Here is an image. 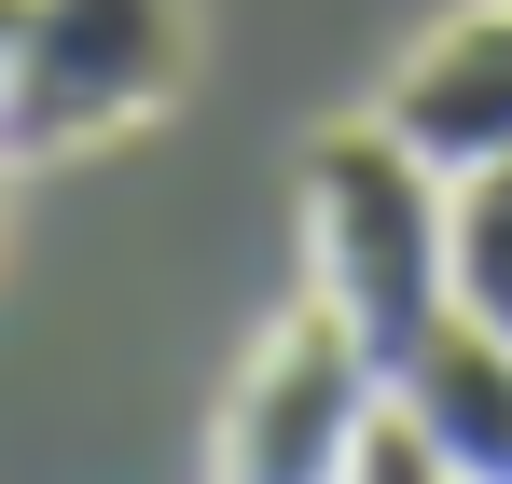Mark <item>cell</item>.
Listing matches in <instances>:
<instances>
[{
	"instance_id": "6da1fadb",
	"label": "cell",
	"mask_w": 512,
	"mask_h": 484,
	"mask_svg": "<svg viewBox=\"0 0 512 484\" xmlns=\"http://www.w3.org/2000/svg\"><path fill=\"white\" fill-rule=\"evenodd\" d=\"M305 291L388 374L457 319V291H443V166L416 139H388L374 111L305 139Z\"/></svg>"
},
{
	"instance_id": "9c48e42d",
	"label": "cell",
	"mask_w": 512,
	"mask_h": 484,
	"mask_svg": "<svg viewBox=\"0 0 512 484\" xmlns=\"http://www.w3.org/2000/svg\"><path fill=\"white\" fill-rule=\"evenodd\" d=\"M0 180H14V153H0Z\"/></svg>"
},
{
	"instance_id": "3957f363",
	"label": "cell",
	"mask_w": 512,
	"mask_h": 484,
	"mask_svg": "<svg viewBox=\"0 0 512 484\" xmlns=\"http://www.w3.org/2000/svg\"><path fill=\"white\" fill-rule=\"evenodd\" d=\"M374 429H388V360L305 291V305L250 346V374L222 388L208 484H360Z\"/></svg>"
},
{
	"instance_id": "5b68a950",
	"label": "cell",
	"mask_w": 512,
	"mask_h": 484,
	"mask_svg": "<svg viewBox=\"0 0 512 484\" xmlns=\"http://www.w3.org/2000/svg\"><path fill=\"white\" fill-rule=\"evenodd\" d=\"M388 415L416 429L429 471H457V484H512V332L443 319L416 360L388 374Z\"/></svg>"
},
{
	"instance_id": "ba28073f",
	"label": "cell",
	"mask_w": 512,
	"mask_h": 484,
	"mask_svg": "<svg viewBox=\"0 0 512 484\" xmlns=\"http://www.w3.org/2000/svg\"><path fill=\"white\" fill-rule=\"evenodd\" d=\"M0 70H14V0H0Z\"/></svg>"
},
{
	"instance_id": "52a82bcc",
	"label": "cell",
	"mask_w": 512,
	"mask_h": 484,
	"mask_svg": "<svg viewBox=\"0 0 512 484\" xmlns=\"http://www.w3.org/2000/svg\"><path fill=\"white\" fill-rule=\"evenodd\" d=\"M360 484H457V471H429V457H416V429L388 415V429H374V457H360Z\"/></svg>"
},
{
	"instance_id": "7a4b0ae2",
	"label": "cell",
	"mask_w": 512,
	"mask_h": 484,
	"mask_svg": "<svg viewBox=\"0 0 512 484\" xmlns=\"http://www.w3.org/2000/svg\"><path fill=\"white\" fill-rule=\"evenodd\" d=\"M194 70L180 0H14V70H0V153L56 166L125 125H153Z\"/></svg>"
},
{
	"instance_id": "277c9868",
	"label": "cell",
	"mask_w": 512,
	"mask_h": 484,
	"mask_svg": "<svg viewBox=\"0 0 512 484\" xmlns=\"http://www.w3.org/2000/svg\"><path fill=\"white\" fill-rule=\"evenodd\" d=\"M374 125H388V139H416L443 180H457V166H499V153H512V0L443 14L416 56L388 70Z\"/></svg>"
},
{
	"instance_id": "8992f818",
	"label": "cell",
	"mask_w": 512,
	"mask_h": 484,
	"mask_svg": "<svg viewBox=\"0 0 512 484\" xmlns=\"http://www.w3.org/2000/svg\"><path fill=\"white\" fill-rule=\"evenodd\" d=\"M443 291H457V319L512 332V153L443 180Z\"/></svg>"
}]
</instances>
